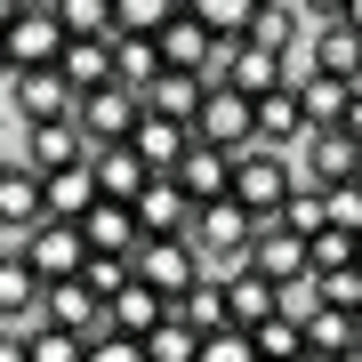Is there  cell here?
Here are the masks:
<instances>
[{
  "mask_svg": "<svg viewBox=\"0 0 362 362\" xmlns=\"http://www.w3.org/2000/svg\"><path fill=\"white\" fill-rule=\"evenodd\" d=\"M330 218L362 233V177H346V185H330Z\"/></svg>",
  "mask_w": 362,
  "mask_h": 362,
  "instance_id": "obj_37",
  "label": "cell"
},
{
  "mask_svg": "<svg viewBox=\"0 0 362 362\" xmlns=\"http://www.w3.org/2000/svg\"><path fill=\"white\" fill-rule=\"evenodd\" d=\"M354 258H362V250H354Z\"/></svg>",
  "mask_w": 362,
  "mask_h": 362,
  "instance_id": "obj_47",
  "label": "cell"
},
{
  "mask_svg": "<svg viewBox=\"0 0 362 362\" xmlns=\"http://www.w3.org/2000/svg\"><path fill=\"white\" fill-rule=\"evenodd\" d=\"M194 242H202V258L226 274V266H242V258H250V242H258V218H250L233 194H218V202H202V209H194Z\"/></svg>",
  "mask_w": 362,
  "mask_h": 362,
  "instance_id": "obj_3",
  "label": "cell"
},
{
  "mask_svg": "<svg viewBox=\"0 0 362 362\" xmlns=\"http://www.w3.org/2000/svg\"><path fill=\"white\" fill-rule=\"evenodd\" d=\"M306 16L322 25V16H346V0H306Z\"/></svg>",
  "mask_w": 362,
  "mask_h": 362,
  "instance_id": "obj_39",
  "label": "cell"
},
{
  "mask_svg": "<svg viewBox=\"0 0 362 362\" xmlns=\"http://www.w3.org/2000/svg\"><path fill=\"white\" fill-rule=\"evenodd\" d=\"M322 290H330V306H362V258H354V266H330Z\"/></svg>",
  "mask_w": 362,
  "mask_h": 362,
  "instance_id": "obj_36",
  "label": "cell"
},
{
  "mask_svg": "<svg viewBox=\"0 0 362 362\" xmlns=\"http://www.w3.org/2000/svg\"><path fill=\"white\" fill-rule=\"evenodd\" d=\"M0 362H33V322H0Z\"/></svg>",
  "mask_w": 362,
  "mask_h": 362,
  "instance_id": "obj_38",
  "label": "cell"
},
{
  "mask_svg": "<svg viewBox=\"0 0 362 362\" xmlns=\"http://www.w3.org/2000/svg\"><path fill=\"white\" fill-rule=\"evenodd\" d=\"M8 105H16L25 121H57V113H81V89H73L65 65H16Z\"/></svg>",
  "mask_w": 362,
  "mask_h": 362,
  "instance_id": "obj_7",
  "label": "cell"
},
{
  "mask_svg": "<svg viewBox=\"0 0 362 362\" xmlns=\"http://www.w3.org/2000/svg\"><path fill=\"white\" fill-rule=\"evenodd\" d=\"M185 145H194V121H177V113H161V105H145V121H137V153L153 161V169H177Z\"/></svg>",
  "mask_w": 362,
  "mask_h": 362,
  "instance_id": "obj_23",
  "label": "cell"
},
{
  "mask_svg": "<svg viewBox=\"0 0 362 362\" xmlns=\"http://www.w3.org/2000/svg\"><path fill=\"white\" fill-rule=\"evenodd\" d=\"M33 362H89V330H65V322H33Z\"/></svg>",
  "mask_w": 362,
  "mask_h": 362,
  "instance_id": "obj_30",
  "label": "cell"
},
{
  "mask_svg": "<svg viewBox=\"0 0 362 362\" xmlns=\"http://www.w3.org/2000/svg\"><path fill=\"white\" fill-rule=\"evenodd\" d=\"M40 298H49V274L25 258V242L0 258V322H40Z\"/></svg>",
  "mask_w": 362,
  "mask_h": 362,
  "instance_id": "obj_15",
  "label": "cell"
},
{
  "mask_svg": "<svg viewBox=\"0 0 362 362\" xmlns=\"http://www.w3.org/2000/svg\"><path fill=\"white\" fill-rule=\"evenodd\" d=\"M161 57H169V65H185V73H209V57H218V33H209L194 8H177V16L161 25Z\"/></svg>",
  "mask_w": 362,
  "mask_h": 362,
  "instance_id": "obj_22",
  "label": "cell"
},
{
  "mask_svg": "<svg viewBox=\"0 0 362 362\" xmlns=\"http://www.w3.org/2000/svg\"><path fill=\"white\" fill-rule=\"evenodd\" d=\"M137 121H145V89H129V81L81 89V129H89L97 145H121V137H137Z\"/></svg>",
  "mask_w": 362,
  "mask_h": 362,
  "instance_id": "obj_6",
  "label": "cell"
},
{
  "mask_svg": "<svg viewBox=\"0 0 362 362\" xmlns=\"http://www.w3.org/2000/svg\"><path fill=\"white\" fill-rule=\"evenodd\" d=\"M202 362H258V330H242V322L202 330Z\"/></svg>",
  "mask_w": 362,
  "mask_h": 362,
  "instance_id": "obj_32",
  "label": "cell"
},
{
  "mask_svg": "<svg viewBox=\"0 0 362 362\" xmlns=\"http://www.w3.org/2000/svg\"><path fill=\"white\" fill-rule=\"evenodd\" d=\"M81 233H89V250H121V258H137V242H145L137 202H113V194H97L81 209Z\"/></svg>",
  "mask_w": 362,
  "mask_h": 362,
  "instance_id": "obj_17",
  "label": "cell"
},
{
  "mask_svg": "<svg viewBox=\"0 0 362 362\" xmlns=\"http://www.w3.org/2000/svg\"><path fill=\"white\" fill-rule=\"evenodd\" d=\"M145 362H202V330L185 322V314L153 322V330H145Z\"/></svg>",
  "mask_w": 362,
  "mask_h": 362,
  "instance_id": "obj_28",
  "label": "cell"
},
{
  "mask_svg": "<svg viewBox=\"0 0 362 362\" xmlns=\"http://www.w3.org/2000/svg\"><path fill=\"white\" fill-rule=\"evenodd\" d=\"M185 8H194L218 40H242V33H250V16H258V0H185Z\"/></svg>",
  "mask_w": 362,
  "mask_h": 362,
  "instance_id": "obj_31",
  "label": "cell"
},
{
  "mask_svg": "<svg viewBox=\"0 0 362 362\" xmlns=\"http://www.w3.org/2000/svg\"><path fill=\"white\" fill-rule=\"evenodd\" d=\"M298 177H306V169H298L290 161V145H250V153H233V202H242L250 209V218H282V209H290V194H298Z\"/></svg>",
  "mask_w": 362,
  "mask_h": 362,
  "instance_id": "obj_1",
  "label": "cell"
},
{
  "mask_svg": "<svg viewBox=\"0 0 362 362\" xmlns=\"http://www.w3.org/2000/svg\"><path fill=\"white\" fill-rule=\"evenodd\" d=\"M298 362H338V354H330V346H314V338H306V354H298Z\"/></svg>",
  "mask_w": 362,
  "mask_h": 362,
  "instance_id": "obj_41",
  "label": "cell"
},
{
  "mask_svg": "<svg viewBox=\"0 0 362 362\" xmlns=\"http://www.w3.org/2000/svg\"><path fill=\"white\" fill-rule=\"evenodd\" d=\"M49 218V177L33 161H8L0 169V233H33Z\"/></svg>",
  "mask_w": 362,
  "mask_h": 362,
  "instance_id": "obj_11",
  "label": "cell"
},
{
  "mask_svg": "<svg viewBox=\"0 0 362 362\" xmlns=\"http://www.w3.org/2000/svg\"><path fill=\"white\" fill-rule=\"evenodd\" d=\"M57 16H65V33H121L113 0H57Z\"/></svg>",
  "mask_w": 362,
  "mask_h": 362,
  "instance_id": "obj_34",
  "label": "cell"
},
{
  "mask_svg": "<svg viewBox=\"0 0 362 362\" xmlns=\"http://www.w3.org/2000/svg\"><path fill=\"white\" fill-rule=\"evenodd\" d=\"M137 274H145L153 290L185 298V290L209 274V258H202V242H194V233H145V242H137Z\"/></svg>",
  "mask_w": 362,
  "mask_h": 362,
  "instance_id": "obj_4",
  "label": "cell"
},
{
  "mask_svg": "<svg viewBox=\"0 0 362 362\" xmlns=\"http://www.w3.org/2000/svg\"><path fill=\"white\" fill-rule=\"evenodd\" d=\"M306 65H322V73H354L362 81V25L354 16H322L306 40Z\"/></svg>",
  "mask_w": 362,
  "mask_h": 362,
  "instance_id": "obj_18",
  "label": "cell"
},
{
  "mask_svg": "<svg viewBox=\"0 0 362 362\" xmlns=\"http://www.w3.org/2000/svg\"><path fill=\"white\" fill-rule=\"evenodd\" d=\"M346 16H354V25H362V0H346Z\"/></svg>",
  "mask_w": 362,
  "mask_h": 362,
  "instance_id": "obj_44",
  "label": "cell"
},
{
  "mask_svg": "<svg viewBox=\"0 0 362 362\" xmlns=\"http://www.w3.org/2000/svg\"><path fill=\"white\" fill-rule=\"evenodd\" d=\"M177 177H185V194H194V202H218V194H233V153H226V145H209V137H194V145H185V161H177Z\"/></svg>",
  "mask_w": 362,
  "mask_h": 362,
  "instance_id": "obj_21",
  "label": "cell"
},
{
  "mask_svg": "<svg viewBox=\"0 0 362 362\" xmlns=\"http://www.w3.org/2000/svg\"><path fill=\"white\" fill-rule=\"evenodd\" d=\"M145 177H161V169L137 153V137H121V145H97V185H105L113 202H137V194H145Z\"/></svg>",
  "mask_w": 362,
  "mask_h": 362,
  "instance_id": "obj_19",
  "label": "cell"
},
{
  "mask_svg": "<svg viewBox=\"0 0 362 362\" xmlns=\"http://www.w3.org/2000/svg\"><path fill=\"white\" fill-rule=\"evenodd\" d=\"M49 177V218H81L105 185H97V161H73V169H40Z\"/></svg>",
  "mask_w": 362,
  "mask_h": 362,
  "instance_id": "obj_24",
  "label": "cell"
},
{
  "mask_svg": "<svg viewBox=\"0 0 362 362\" xmlns=\"http://www.w3.org/2000/svg\"><path fill=\"white\" fill-rule=\"evenodd\" d=\"M16 8H25V0H0V33H8V25H16Z\"/></svg>",
  "mask_w": 362,
  "mask_h": 362,
  "instance_id": "obj_43",
  "label": "cell"
},
{
  "mask_svg": "<svg viewBox=\"0 0 362 362\" xmlns=\"http://www.w3.org/2000/svg\"><path fill=\"white\" fill-rule=\"evenodd\" d=\"M194 194H185V177L177 169H161V177H145V194H137V226L145 233H194Z\"/></svg>",
  "mask_w": 362,
  "mask_h": 362,
  "instance_id": "obj_12",
  "label": "cell"
},
{
  "mask_svg": "<svg viewBox=\"0 0 362 362\" xmlns=\"http://www.w3.org/2000/svg\"><path fill=\"white\" fill-rule=\"evenodd\" d=\"M177 8H185V0H113V25L121 33H161Z\"/></svg>",
  "mask_w": 362,
  "mask_h": 362,
  "instance_id": "obj_33",
  "label": "cell"
},
{
  "mask_svg": "<svg viewBox=\"0 0 362 362\" xmlns=\"http://www.w3.org/2000/svg\"><path fill=\"white\" fill-rule=\"evenodd\" d=\"M0 81H16V57H8V33H0Z\"/></svg>",
  "mask_w": 362,
  "mask_h": 362,
  "instance_id": "obj_40",
  "label": "cell"
},
{
  "mask_svg": "<svg viewBox=\"0 0 362 362\" xmlns=\"http://www.w3.org/2000/svg\"><path fill=\"white\" fill-rule=\"evenodd\" d=\"M169 314H177V298H169V290H153L145 274H129V282L105 298V322H113V330H129V338H145L153 322H169Z\"/></svg>",
  "mask_w": 362,
  "mask_h": 362,
  "instance_id": "obj_13",
  "label": "cell"
},
{
  "mask_svg": "<svg viewBox=\"0 0 362 362\" xmlns=\"http://www.w3.org/2000/svg\"><path fill=\"white\" fill-rule=\"evenodd\" d=\"M202 97H209V73H185V65H169L153 89H145V105H161V113H177V121H194Z\"/></svg>",
  "mask_w": 362,
  "mask_h": 362,
  "instance_id": "obj_27",
  "label": "cell"
},
{
  "mask_svg": "<svg viewBox=\"0 0 362 362\" xmlns=\"http://www.w3.org/2000/svg\"><path fill=\"white\" fill-rule=\"evenodd\" d=\"M258 362H274V354H258Z\"/></svg>",
  "mask_w": 362,
  "mask_h": 362,
  "instance_id": "obj_46",
  "label": "cell"
},
{
  "mask_svg": "<svg viewBox=\"0 0 362 362\" xmlns=\"http://www.w3.org/2000/svg\"><path fill=\"white\" fill-rule=\"evenodd\" d=\"M65 16H57V0H25V8H16V25H8V57L16 65H57V57H65Z\"/></svg>",
  "mask_w": 362,
  "mask_h": 362,
  "instance_id": "obj_9",
  "label": "cell"
},
{
  "mask_svg": "<svg viewBox=\"0 0 362 362\" xmlns=\"http://www.w3.org/2000/svg\"><path fill=\"white\" fill-rule=\"evenodd\" d=\"M306 129H314V113H306V89H298V73H290V81H274V89L258 97V137L298 153V137H306Z\"/></svg>",
  "mask_w": 362,
  "mask_h": 362,
  "instance_id": "obj_14",
  "label": "cell"
},
{
  "mask_svg": "<svg viewBox=\"0 0 362 362\" xmlns=\"http://www.w3.org/2000/svg\"><path fill=\"white\" fill-rule=\"evenodd\" d=\"M177 314H185V322H194V330H226V322H233V298H226V274L209 266L202 282H194V290L177 298Z\"/></svg>",
  "mask_w": 362,
  "mask_h": 362,
  "instance_id": "obj_26",
  "label": "cell"
},
{
  "mask_svg": "<svg viewBox=\"0 0 362 362\" xmlns=\"http://www.w3.org/2000/svg\"><path fill=\"white\" fill-rule=\"evenodd\" d=\"M306 338L330 346V354H346V346H362V314H354V306H314V314H306Z\"/></svg>",
  "mask_w": 362,
  "mask_h": 362,
  "instance_id": "obj_29",
  "label": "cell"
},
{
  "mask_svg": "<svg viewBox=\"0 0 362 362\" xmlns=\"http://www.w3.org/2000/svg\"><path fill=\"white\" fill-rule=\"evenodd\" d=\"M25 161H33V169H73V161H97V137L81 129V113L25 121Z\"/></svg>",
  "mask_w": 362,
  "mask_h": 362,
  "instance_id": "obj_8",
  "label": "cell"
},
{
  "mask_svg": "<svg viewBox=\"0 0 362 362\" xmlns=\"http://www.w3.org/2000/svg\"><path fill=\"white\" fill-rule=\"evenodd\" d=\"M338 362H362V346H346V354H338Z\"/></svg>",
  "mask_w": 362,
  "mask_h": 362,
  "instance_id": "obj_45",
  "label": "cell"
},
{
  "mask_svg": "<svg viewBox=\"0 0 362 362\" xmlns=\"http://www.w3.org/2000/svg\"><path fill=\"white\" fill-rule=\"evenodd\" d=\"M290 65H298V89H306V113H314V121H346V105H354V89H362L354 73H322V65H306V49H298Z\"/></svg>",
  "mask_w": 362,
  "mask_h": 362,
  "instance_id": "obj_20",
  "label": "cell"
},
{
  "mask_svg": "<svg viewBox=\"0 0 362 362\" xmlns=\"http://www.w3.org/2000/svg\"><path fill=\"white\" fill-rule=\"evenodd\" d=\"M113 49H121V81H129V89H153V81L169 73L161 33H113Z\"/></svg>",
  "mask_w": 362,
  "mask_h": 362,
  "instance_id": "obj_25",
  "label": "cell"
},
{
  "mask_svg": "<svg viewBox=\"0 0 362 362\" xmlns=\"http://www.w3.org/2000/svg\"><path fill=\"white\" fill-rule=\"evenodd\" d=\"M298 169H306L314 185H346V177H362V137L346 121H314V129L298 137Z\"/></svg>",
  "mask_w": 362,
  "mask_h": 362,
  "instance_id": "obj_5",
  "label": "cell"
},
{
  "mask_svg": "<svg viewBox=\"0 0 362 362\" xmlns=\"http://www.w3.org/2000/svg\"><path fill=\"white\" fill-rule=\"evenodd\" d=\"M16 242H25V258L49 274V282H57V274H81V266H89V233H81V218H40L33 233H16Z\"/></svg>",
  "mask_w": 362,
  "mask_h": 362,
  "instance_id": "obj_10",
  "label": "cell"
},
{
  "mask_svg": "<svg viewBox=\"0 0 362 362\" xmlns=\"http://www.w3.org/2000/svg\"><path fill=\"white\" fill-rule=\"evenodd\" d=\"M346 129H354V137H362V89H354V105H346Z\"/></svg>",
  "mask_w": 362,
  "mask_h": 362,
  "instance_id": "obj_42",
  "label": "cell"
},
{
  "mask_svg": "<svg viewBox=\"0 0 362 362\" xmlns=\"http://www.w3.org/2000/svg\"><path fill=\"white\" fill-rule=\"evenodd\" d=\"M40 322H65V330H113V322H105V298L89 290V282H81V274H57V282H49V298H40Z\"/></svg>",
  "mask_w": 362,
  "mask_h": 362,
  "instance_id": "obj_16",
  "label": "cell"
},
{
  "mask_svg": "<svg viewBox=\"0 0 362 362\" xmlns=\"http://www.w3.org/2000/svg\"><path fill=\"white\" fill-rule=\"evenodd\" d=\"M89 362H145V338H129V330H97V338H89Z\"/></svg>",
  "mask_w": 362,
  "mask_h": 362,
  "instance_id": "obj_35",
  "label": "cell"
},
{
  "mask_svg": "<svg viewBox=\"0 0 362 362\" xmlns=\"http://www.w3.org/2000/svg\"><path fill=\"white\" fill-rule=\"evenodd\" d=\"M194 137L226 145V153H250V145H258V97L233 89V81H209V97L194 113Z\"/></svg>",
  "mask_w": 362,
  "mask_h": 362,
  "instance_id": "obj_2",
  "label": "cell"
}]
</instances>
